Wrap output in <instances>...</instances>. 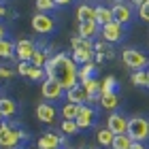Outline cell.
<instances>
[{"mask_svg":"<svg viewBox=\"0 0 149 149\" xmlns=\"http://www.w3.org/2000/svg\"><path fill=\"white\" fill-rule=\"evenodd\" d=\"M45 74L47 79H56L66 92L72 90L74 85H79V66L72 62V58H68L66 53H56L45 62Z\"/></svg>","mask_w":149,"mask_h":149,"instance_id":"1","label":"cell"},{"mask_svg":"<svg viewBox=\"0 0 149 149\" xmlns=\"http://www.w3.org/2000/svg\"><path fill=\"white\" fill-rule=\"evenodd\" d=\"M22 141H28L26 130L9 124V121L0 124V149H17Z\"/></svg>","mask_w":149,"mask_h":149,"instance_id":"2","label":"cell"},{"mask_svg":"<svg viewBox=\"0 0 149 149\" xmlns=\"http://www.w3.org/2000/svg\"><path fill=\"white\" fill-rule=\"evenodd\" d=\"M128 136L136 143H147L149 141V119L143 115H132L128 117Z\"/></svg>","mask_w":149,"mask_h":149,"instance_id":"3","label":"cell"},{"mask_svg":"<svg viewBox=\"0 0 149 149\" xmlns=\"http://www.w3.org/2000/svg\"><path fill=\"white\" fill-rule=\"evenodd\" d=\"M121 62H124V66H128L130 70H145L147 66H149V58L145 56L143 51H139V49H124L121 51Z\"/></svg>","mask_w":149,"mask_h":149,"instance_id":"4","label":"cell"},{"mask_svg":"<svg viewBox=\"0 0 149 149\" xmlns=\"http://www.w3.org/2000/svg\"><path fill=\"white\" fill-rule=\"evenodd\" d=\"M40 94H43V98L47 102H58V100H62L66 96V90L56 79H45L43 83H40Z\"/></svg>","mask_w":149,"mask_h":149,"instance_id":"5","label":"cell"},{"mask_svg":"<svg viewBox=\"0 0 149 149\" xmlns=\"http://www.w3.org/2000/svg\"><path fill=\"white\" fill-rule=\"evenodd\" d=\"M98 119V109H94V107L90 104H81L79 107V115H77V126L79 130H87V128H92L94 124H96Z\"/></svg>","mask_w":149,"mask_h":149,"instance_id":"6","label":"cell"},{"mask_svg":"<svg viewBox=\"0 0 149 149\" xmlns=\"http://www.w3.org/2000/svg\"><path fill=\"white\" fill-rule=\"evenodd\" d=\"M100 38H102L104 43H119V40L124 38V26L117 24V22L100 26Z\"/></svg>","mask_w":149,"mask_h":149,"instance_id":"7","label":"cell"},{"mask_svg":"<svg viewBox=\"0 0 149 149\" xmlns=\"http://www.w3.org/2000/svg\"><path fill=\"white\" fill-rule=\"evenodd\" d=\"M64 143H66L64 134L45 132V134H40V139L36 141V147H38V149H62Z\"/></svg>","mask_w":149,"mask_h":149,"instance_id":"8","label":"cell"},{"mask_svg":"<svg viewBox=\"0 0 149 149\" xmlns=\"http://www.w3.org/2000/svg\"><path fill=\"white\" fill-rule=\"evenodd\" d=\"M32 28H34L38 34H51L56 30V22L53 17H49L47 13H34L32 17Z\"/></svg>","mask_w":149,"mask_h":149,"instance_id":"9","label":"cell"},{"mask_svg":"<svg viewBox=\"0 0 149 149\" xmlns=\"http://www.w3.org/2000/svg\"><path fill=\"white\" fill-rule=\"evenodd\" d=\"M34 115H36V119H38V121H43V124H53V121H56V117H58V109H56V107H53L51 102L43 100V102H38V104H36Z\"/></svg>","mask_w":149,"mask_h":149,"instance_id":"10","label":"cell"},{"mask_svg":"<svg viewBox=\"0 0 149 149\" xmlns=\"http://www.w3.org/2000/svg\"><path fill=\"white\" fill-rule=\"evenodd\" d=\"M111 9H113V17H115V22L121 24L124 28L134 19V11H132V6H130V4H126V2H115Z\"/></svg>","mask_w":149,"mask_h":149,"instance_id":"11","label":"cell"},{"mask_svg":"<svg viewBox=\"0 0 149 149\" xmlns=\"http://www.w3.org/2000/svg\"><path fill=\"white\" fill-rule=\"evenodd\" d=\"M107 128L117 136V134H128V117L121 113H111L109 117H107Z\"/></svg>","mask_w":149,"mask_h":149,"instance_id":"12","label":"cell"},{"mask_svg":"<svg viewBox=\"0 0 149 149\" xmlns=\"http://www.w3.org/2000/svg\"><path fill=\"white\" fill-rule=\"evenodd\" d=\"M34 51H36V45L30 38H19L15 43V56H17L19 62H30Z\"/></svg>","mask_w":149,"mask_h":149,"instance_id":"13","label":"cell"},{"mask_svg":"<svg viewBox=\"0 0 149 149\" xmlns=\"http://www.w3.org/2000/svg\"><path fill=\"white\" fill-rule=\"evenodd\" d=\"M87 100H90V94L85 92L83 85H74L72 90L66 92V102H72V104H87Z\"/></svg>","mask_w":149,"mask_h":149,"instance_id":"14","label":"cell"},{"mask_svg":"<svg viewBox=\"0 0 149 149\" xmlns=\"http://www.w3.org/2000/svg\"><path fill=\"white\" fill-rule=\"evenodd\" d=\"M77 22L79 24H83V22H96V6H92V4H79L77 6Z\"/></svg>","mask_w":149,"mask_h":149,"instance_id":"15","label":"cell"},{"mask_svg":"<svg viewBox=\"0 0 149 149\" xmlns=\"http://www.w3.org/2000/svg\"><path fill=\"white\" fill-rule=\"evenodd\" d=\"M0 113H2V117H4V119L13 117V115L17 113V104H15V100L9 98V96H0Z\"/></svg>","mask_w":149,"mask_h":149,"instance_id":"16","label":"cell"},{"mask_svg":"<svg viewBox=\"0 0 149 149\" xmlns=\"http://www.w3.org/2000/svg\"><path fill=\"white\" fill-rule=\"evenodd\" d=\"M111 22H115L111 6H104V4L96 6V24L98 26H104V24H111Z\"/></svg>","mask_w":149,"mask_h":149,"instance_id":"17","label":"cell"},{"mask_svg":"<svg viewBox=\"0 0 149 149\" xmlns=\"http://www.w3.org/2000/svg\"><path fill=\"white\" fill-rule=\"evenodd\" d=\"M70 47H72V51H94V40L77 34L70 38Z\"/></svg>","mask_w":149,"mask_h":149,"instance_id":"18","label":"cell"},{"mask_svg":"<svg viewBox=\"0 0 149 149\" xmlns=\"http://www.w3.org/2000/svg\"><path fill=\"white\" fill-rule=\"evenodd\" d=\"M100 107L107 111H115L119 107V96L117 92H109V94H100Z\"/></svg>","mask_w":149,"mask_h":149,"instance_id":"19","label":"cell"},{"mask_svg":"<svg viewBox=\"0 0 149 149\" xmlns=\"http://www.w3.org/2000/svg\"><path fill=\"white\" fill-rule=\"evenodd\" d=\"M96 34H100V26L96 22H83V24H79V36L94 38Z\"/></svg>","mask_w":149,"mask_h":149,"instance_id":"20","label":"cell"},{"mask_svg":"<svg viewBox=\"0 0 149 149\" xmlns=\"http://www.w3.org/2000/svg\"><path fill=\"white\" fill-rule=\"evenodd\" d=\"M0 58L2 60H13L15 58V43L9 38H2L0 40Z\"/></svg>","mask_w":149,"mask_h":149,"instance_id":"21","label":"cell"},{"mask_svg":"<svg viewBox=\"0 0 149 149\" xmlns=\"http://www.w3.org/2000/svg\"><path fill=\"white\" fill-rule=\"evenodd\" d=\"M113 139H115V134H113L107 126L100 128V130L96 132V141H98L100 147H111V145H113Z\"/></svg>","mask_w":149,"mask_h":149,"instance_id":"22","label":"cell"},{"mask_svg":"<svg viewBox=\"0 0 149 149\" xmlns=\"http://www.w3.org/2000/svg\"><path fill=\"white\" fill-rule=\"evenodd\" d=\"M94 72H96V64H94V62L79 66V70H77V74H79V83H83V81L92 79V77H94Z\"/></svg>","mask_w":149,"mask_h":149,"instance_id":"23","label":"cell"},{"mask_svg":"<svg viewBox=\"0 0 149 149\" xmlns=\"http://www.w3.org/2000/svg\"><path fill=\"white\" fill-rule=\"evenodd\" d=\"M79 107H81V104L66 102V104L62 107V111H60V113H62V117H64V119H70V121H74V119H77V115H79Z\"/></svg>","mask_w":149,"mask_h":149,"instance_id":"24","label":"cell"},{"mask_svg":"<svg viewBox=\"0 0 149 149\" xmlns=\"http://www.w3.org/2000/svg\"><path fill=\"white\" fill-rule=\"evenodd\" d=\"M134 143V141L128 136V134H117V136L113 139V145L111 149H130V145Z\"/></svg>","mask_w":149,"mask_h":149,"instance_id":"25","label":"cell"},{"mask_svg":"<svg viewBox=\"0 0 149 149\" xmlns=\"http://www.w3.org/2000/svg\"><path fill=\"white\" fill-rule=\"evenodd\" d=\"M115 87H117V79L109 74V77H104L100 81V94H109V92H115Z\"/></svg>","mask_w":149,"mask_h":149,"instance_id":"26","label":"cell"},{"mask_svg":"<svg viewBox=\"0 0 149 149\" xmlns=\"http://www.w3.org/2000/svg\"><path fill=\"white\" fill-rule=\"evenodd\" d=\"M47 60H49L47 51H45V49H36V51H34V56H32V60H30V64H32V66H38V68H43Z\"/></svg>","mask_w":149,"mask_h":149,"instance_id":"27","label":"cell"},{"mask_svg":"<svg viewBox=\"0 0 149 149\" xmlns=\"http://www.w3.org/2000/svg\"><path fill=\"white\" fill-rule=\"evenodd\" d=\"M60 128H62V134H64V136H72V134L79 132L77 121H70V119H64L62 124H60Z\"/></svg>","mask_w":149,"mask_h":149,"instance_id":"28","label":"cell"},{"mask_svg":"<svg viewBox=\"0 0 149 149\" xmlns=\"http://www.w3.org/2000/svg\"><path fill=\"white\" fill-rule=\"evenodd\" d=\"M81 85L85 87V92L90 94V96H94V94H100V81H98V79H94V77H92V79H87V81H83Z\"/></svg>","mask_w":149,"mask_h":149,"instance_id":"29","label":"cell"},{"mask_svg":"<svg viewBox=\"0 0 149 149\" xmlns=\"http://www.w3.org/2000/svg\"><path fill=\"white\" fill-rule=\"evenodd\" d=\"M28 79L30 81H43L47 79V74H45V68H38V66H30V70H28Z\"/></svg>","mask_w":149,"mask_h":149,"instance_id":"30","label":"cell"},{"mask_svg":"<svg viewBox=\"0 0 149 149\" xmlns=\"http://www.w3.org/2000/svg\"><path fill=\"white\" fill-rule=\"evenodd\" d=\"M132 83L139 85V87H147L149 81H147V70H136L132 72Z\"/></svg>","mask_w":149,"mask_h":149,"instance_id":"31","label":"cell"},{"mask_svg":"<svg viewBox=\"0 0 149 149\" xmlns=\"http://www.w3.org/2000/svg\"><path fill=\"white\" fill-rule=\"evenodd\" d=\"M53 9H56L53 0H36V11L38 13H47V11H53Z\"/></svg>","mask_w":149,"mask_h":149,"instance_id":"32","label":"cell"},{"mask_svg":"<svg viewBox=\"0 0 149 149\" xmlns=\"http://www.w3.org/2000/svg\"><path fill=\"white\" fill-rule=\"evenodd\" d=\"M111 47H109V43H104L102 38L100 40H94V53H107Z\"/></svg>","mask_w":149,"mask_h":149,"instance_id":"33","label":"cell"},{"mask_svg":"<svg viewBox=\"0 0 149 149\" xmlns=\"http://www.w3.org/2000/svg\"><path fill=\"white\" fill-rule=\"evenodd\" d=\"M139 17L143 19V22H147V24H149V0L139 6Z\"/></svg>","mask_w":149,"mask_h":149,"instance_id":"34","label":"cell"},{"mask_svg":"<svg viewBox=\"0 0 149 149\" xmlns=\"http://www.w3.org/2000/svg\"><path fill=\"white\" fill-rule=\"evenodd\" d=\"M17 74V70H11L6 66H0V79H13Z\"/></svg>","mask_w":149,"mask_h":149,"instance_id":"35","label":"cell"},{"mask_svg":"<svg viewBox=\"0 0 149 149\" xmlns=\"http://www.w3.org/2000/svg\"><path fill=\"white\" fill-rule=\"evenodd\" d=\"M30 66H32L30 62H19V64H17V72H19V74H24V77H28Z\"/></svg>","mask_w":149,"mask_h":149,"instance_id":"36","label":"cell"},{"mask_svg":"<svg viewBox=\"0 0 149 149\" xmlns=\"http://www.w3.org/2000/svg\"><path fill=\"white\" fill-rule=\"evenodd\" d=\"M130 149H149V147H147L145 143H136V141H134V143L130 145Z\"/></svg>","mask_w":149,"mask_h":149,"instance_id":"37","label":"cell"},{"mask_svg":"<svg viewBox=\"0 0 149 149\" xmlns=\"http://www.w3.org/2000/svg\"><path fill=\"white\" fill-rule=\"evenodd\" d=\"M56 2V6H66V4H70L72 0H53Z\"/></svg>","mask_w":149,"mask_h":149,"instance_id":"38","label":"cell"},{"mask_svg":"<svg viewBox=\"0 0 149 149\" xmlns=\"http://www.w3.org/2000/svg\"><path fill=\"white\" fill-rule=\"evenodd\" d=\"M102 60H104V53H94V62H102Z\"/></svg>","mask_w":149,"mask_h":149,"instance_id":"39","label":"cell"},{"mask_svg":"<svg viewBox=\"0 0 149 149\" xmlns=\"http://www.w3.org/2000/svg\"><path fill=\"white\" fill-rule=\"evenodd\" d=\"M130 2H132V6H136V9H139L143 2H147V0H130Z\"/></svg>","mask_w":149,"mask_h":149,"instance_id":"40","label":"cell"},{"mask_svg":"<svg viewBox=\"0 0 149 149\" xmlns=\"http://www.w3.org/2000/svg\"><path fill=\"white\" fill-rule=\"evenodd\" d=\"M4 36H6V28H4V26H2V24H0V40H2Z\"/></svg>","mask_w":149,"mask_h":149,"instance_id":"41","label":"cell"},{"mask_svg":"<svg viewBox=\"0 0 149 149\" xmlns=\"http://www.w3.org/2000/svg\"><path fill=\"white\" fill-rule=\"evenodd\" d=\"M4 15H6V9H4V6H2V4H0V19H2Z\"/></svg>","mask_w":149,"mask_h":149,"instance_id":"42","label":"cell"},{"mask_svg":"<svg viewBox=\"0 0 149 149\" xmlns=\"http://www.w3.org/2000/svg\"><path fill=\"white\" fill-rule=\"evenodd\" d=\"M147 81H149V68H147ZM147 87H149V85H147Z\"/></svg>","mask_w":149,"mask_h":149,"instance_id":"43","label":"cell"},{"mask_svg":"<svg viewBox=\"0 0 149 149\" xmlns=\"http://www.w3.org/2000/svg\"><path fill=\"white\" fill-rule=\"evenodd\" d=\"M2 119H4V117H2V113H0V124H2Z\"/></svg>","mask_w":149,"mask_h":149,"instance_id":"44","label":"cell"},{"mask_svg":"<svg viewBox=\"0 0 149 149\" xmlns=\"http://www.w3.org/2000/svg\"><path fill=\"white\" fill-rule=\"evenodd\" d=\"M115 2H124V0H115Z\"/></svg>","mask_w":149,"mask_h":149,"instance_id":"45","label":"cell"},{"mask_svg":"<svg viewBox=\"0 0 149 149\" xmlns=\"http://www.w3.org/2000/svg\"><path fill=\"white\" fill-rule=\"evenodd\" d=\"M83 149H92V147H83Z\"/></svg>","mask_w":149,"mask_h":149,"instance_id":"46","label":"cell"},{"mask_svg":"<svg viewBox=\"0 0 149 149\" xmlns=\"http://www.w3.org/2000/svg\"><path fill=\"white\" fill-rule=\"evenodd\" d=\"M36 149H38V147H36Z\"/></svg>","mask_w":149,"mask_h":149,"instance_id":"47","label":"cell"}]
</instances>
